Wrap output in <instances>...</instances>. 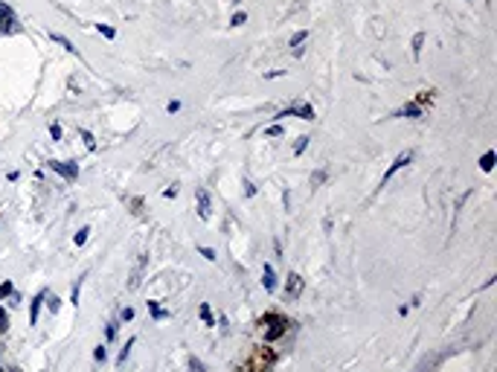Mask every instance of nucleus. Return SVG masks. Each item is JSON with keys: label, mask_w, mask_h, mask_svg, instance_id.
Listing matches in <instances>:
<instances>
[{"label": "nucleus", "mask_w": 497, "mask_h": 372, "mask_svg": "<svg viewBox=\"0 0 497 372\" xmlns=\"http://www.w3.org/2000/svg\"><path fill=\"white\" fill-rule=\"evenodd\" d=\"M262 323H271V329L265 332V340H268V343L279 340V337L285 335V332H288V326H291L288 320H285V317H279V314H268V317H265Z\"/></svg>", "instance_id": "obj_1"}, {"label": "nucleus", "mask_w": 497, "mask_h": 372, "mask_svg": "<svg viewBox=\"0 0 497 372\" xmlns=\"http://www.w3.org/2000/svg\"><path fill=\"white\" fill-rule=\"evenodd\" d=\"M50 169L58 172L64 181H76L79 178V163H73V160H50Z\"/></svg>", "instance_id": "obj_2"}, {"label": "nucleus", "mask_w": 497, "mask_h": 372, "mask_svg": "<svg viewBox=\"0 0 497 372\" xmlns=\"http://www.w3.org/2000/svg\"><path fill=\"white\" fill-rule=\"evenodd\" d=\"M0 32H18V15L0 0Z\"/></svg>", "instance_id": "obj_3"}, {"label": "nucleus", "mask_w": 497, "mask_h": 372, "mask_svg": "<svg viewBox=\"0 0 497 372\" xmlns=\"http://www.w3.org/2000/svg\"><path fill=\"white\" fill-rule=\"evenodd\" d=\"M306 288V279L299 273H291L288 276V285H285V300H299V294Z\"/></svg>", "instance_id": "obj_4"}, {"label": "nucleus", "mask_w": 497, "mask_h": 372, "mask_svg": "<svg viewBox=\"0 0 497 372\" xmlns=\"http://www.w3.org/2000/svg\"><path fill=\"white\" fill-rule=\"evenodd\" d=\"M410 157H413V155H410V151H404V155H398L396 160H393V166H390V169H387V174H384V183H387L390 178H393V174H396L398 169H401V166H407V163H410Z\"/></svg>", "instance_id": "obj_5"}, {"label": "nucleus", "mask_w": 497, "mask_h": 372, "mask_svg": "<svg viewBox=\"0 0 497 372\" xmlns=\"http://www.w3.org/2000/svg\"><path fill=\"white\" fill-rule=\"evenodd\" d=\"M44 300H47V291H41L35 300H32V305H29V326H35V323H38V311H41V302H44Z\"/></svg>", "instance_id": "obj_6"}, {"label": "nucleus", "mask_w": 497, "mask_h": 372, "mask_svg": "<svg viewBox=\"0 0 497 372\" xmlns=\"http://www.w3.org/2000/svg\"><path fill=\"white\" fill-rule=\"evenodd\" d=\"M262 285H265V291H273V288H276V273H273L271 265H265V271H262Z\"/></svg>", "instance_id": "obj_7"}, {"label": "nucleus", "mask_w": 497, "mask_h": 372, "mask_svg": "<svg viewBox=\"0 0 497 372\" xmlns=\"http://www.w3.org/2000/svg\"><path fill=\"white\" fill-rule=\"evenodd\" d=\"M398 117H407V119H419V117H422V105H416V102H410V105H404V108L398 111Z\"/></svg>", "instance_id": "obj_8"}, {"label": "nucleus", "mask_w": 497, "mask_h": 372, "mask_svg": "<svg viewBox=\"0 0 497 372\" xmlns=\"http://www.w3.org/2000/svg\"><path fill=\"white\" fill-rule=\"evenodd\" d=\"M198 215L209 218V195L204 189H198Z\"/></svg>", "instance_id": "obj_9"}, {"label": "nucleus", "mask_w": 497, "mask_h": 372, "mask_svg": "<svg viewBox=\"0 0 497 372\" xmlns=\"http://www.w3.org/2000/svg\"><path fill=\"white\" fill-rule=\"evenodd\" d=\"M50 38H53L55 44H61V47H64V50H67V53H76V47H73V44H70V38H64V35H58V32H50Z\"/></svg>", "instance_id": "obj_10"}, {"label": "nucleus", "mask_w": 497, "mask_h": 372, "mask_svg": "<svg viewBox=\"0 0 497 372\" xmlns=\"http://www.w3.org/2000/svg\"><path fill=\"white\" fill-rule=\"evenodd\" d=\"M480 169H483V172H491V169H494V151H486V155H483Z\"/></svg>", "instance_id": "obj_11"}, {"label": "nucleus", "mask_w": 497, "mask_h": 372, "mask_svg": "<svg viewBox=\"0 0 497 372\" xmlns=\"http://www.w3.org/2000/svg\"><path fill=\"white\" fill-rule=\"evenodd\" d=\"M306 41H308V29H299V32L291 35V47H302Z\"/></svg>", "instance_id": "obj_12"}, {"label": "nucleus", "mask_w": 497, "mask_h": 372, "mask_svg": "<svg viewBox=\"0 0 497 372\" xmlns=\"http://www.w3.org/2000/svg\"><path fill=\"white\" fill-rule=\"evenodd\" d=\"M422 44H425V32H416V35H413V58L422 55Z\"/></svg>", "instance_id": "obj_13"}, {"label": "nucleus", "mask_w": 497, "mask_h": 372, "mask_svg": "<svg viewBox=\"0 0 497 372\" xmlns=\"http://www.w3.org/2000/svg\"><path fill=\"white\" fill-rule=\"evenodd\" d=\"M201 320H204L207 326H215V320H212V311H209V305H207V302L201 305Z\"/></svg>", "instance_id": "obj_14"}, {"label": "nucleus", "mask_w": 497, "mask_h": 372, "mask_svg": "<svg viewBox=\"0 0 497 372\" xmlns=\"http://www.w3.org/2000/svg\"><path fill=\"white\" fill-rule=\"evenodd\" d=\"M96 29H99V32H102L105 38H117V29H114V27H108V24H96Z\"/></svg>", "instance_id": "obj_15"}, {"label": "nucleus", "mask_w": 497, "mask_h": 372, "mask_svg": "<svg viewBox=\"0 0 497 372\" xmlns=\"http://www.w3.org/2000/svg\"><path fill=\"white\" fill-rule=\"evenodd\" d=\"M148 309H152V314H154V320H163V317H169V311H163V309H157V302H148Z\"/></svg>", "instance_id": "obj_16"}, {"label": "nucleus", "mask_w": 497, "mask_h": 372, "mask_svg": "<svg viewBox=\"0 0 497 372\" xmlns=\"http://www.w3.org/2000/svg\"><path fill=\"white\" fill-rule=\"evenodd\" d=\"M439 361H442V358H430V361H425V363H422V366H419L416 372H430V369H434V366H436V363H439Z\"/></svg>", "instance_id": "obj_17"}, {"label": "nucleus", "mask_w": 497, "mask_h": 372, "mask_svg": "<svg viewBox=\"0 0 497 372\" xmlns=\"http://www.w3.org/2000/svg\"><path fill=\"white\" fill-rule=\"evenodd\" d=\"M81 140H84V145H88L91 151L96 148V140H93V134H91V131H81Z\"/></svg>", "instance_id": "obj_18"}, {"label": "nucleus", "mask_w": 497, "mask_h": 372, "mask_svg": "<svg viewBox=\"0 0 497 372\" xmlns=\"http://www.w3.org/2000/svg\"><path fill=\"white\" fill-rule=\"evenodd\" d=\"M131 346H134V337H131V340H128V343H125V349H122V352H119V358H117V363H125V358H128V352H131Z\"/></svg>", "instance_id": "obj_19"}, {"label": "nucleus", "mask_w": 497, "mask_h": 372, "mask_svg": "<svg viewBox=\"0 0 497 372\" xmlns=\"http://www.w3.org/2000/svg\"><path fill=\"white\" fill-rule=\"evenodd\" d=\"M88 233H91V230H88V227H81L79 233H76V238H73V242H76V245H84V242H88Z\"/></svg>", "instance_id": "obj_20"}, {"label": "nucleus", "mask_w": 497, "mask_h": 372, "mask_svg": "<svg viewBox=\"0 0 497 372\" xmlns=\"http://www.w3.org/2000/svg\"><path fill=\"white\" fill-rule=\"evenodd\" d=\"M306 145H308V137H299L297 145H294V155H302V151H306Z\"/></svg>", "instance_id": "obj_21"}, {"label": "nucleus", "mask_w": 497, "mask_h": 372, "mask_svg": "<svg viewBox=\"0 0 497 372\" xmlns=\"http://www.w3.org/2000/svg\"><path fill=\"white\" fill-rule=\"evenodd\" d=\"M230 24H233V27H242V24H247V15H244V12H235Z\"/></svg>", "instance_id": "obj_22"}, {"label": "nucleus", "mask_w": 497, "mask_h": 372, "mask_svg": "<svg viewBox=\"0 0 497 372\" xmlns=\"http://www.w3.org/2000/svg\"><path fill=\"white\" fill-rule=\"evenodd\" d=\"M47 300H50V302H47V309L53 311V314H55L58 309H61V300H58V297H47Z\"/></svg>", "instance_id": "obj_23"}, {"label": "nucleus", "mask_w": 497, "mask_h": 372, "mask_svg": "<svg viewBox=\"0 0 497 372\" xmlns=\"http://www.w3.org/2000/svg\"><path fill=\"white\" fill-rule=\"evenodd\" d=\"M12 291H15V285H12V282H3V285H0V300H3V297H9Z\"/></svg>", "instance_id": "obj_24"}, {"label": "nucleus", "mask_w": 497, "mask_h": 372, "mask_svg": "<svg viewBox=\"0 0 497 372\" xmlns=\"http://www.w3.org/2000/svg\"><path fill=\"white\" fill-rule=\"evenodd\" d=\"M201 256H204L207 262H215V250H212V247H201Z\"/></svg>", "instance_id": "obj_25"}, {"label": "nucleus", "mask_w": 497, "mask_h": 372, "mask_svg": "<svg viewBox=\"0 0 497 372\" xmlns=\"http://www.w3.org/2000/svg\"><path fill=\"white\" fill-rule=\"evenodd\" d=\"M93 358H96V361H105V358H108L105 346H96V349H93Z\"/></svg>", "instance_id": "obj_26"}, {"label": "nucleus", "mask_w": 497, "mask_h": 372, "mask_svg": "<svg viewBox=\"0 0 497 372\" xmlns=\"http://www.w3.org/2000/svg\"><path fill=\"white\" fill-rule=\"evenodd\" d=\"M50 137L53 140H61V125H50Z\"/></svg>", "instance_id": "obj_27"}, {"label": "nucleus", "mask_w": 497, "mask_h": 372, "mask_svg": "<svg viewBox=\"0 0 497 372\" xmlns=\"http://www.w3.org/2000/svg\"><path fill=\"white\" fill-rule=\"evenodd\" d=\"M326 181V169H320V172H314V178H311V183H323Z\"/></svg>", "instance_id": "obj_28"}, {"label": "nucleus", "mask_w": 497, "mask_h": 372, "mask_svg": "<svg viewBox=\"0 0 497 372\" xmlns=\"http://www.w3.org/2000/svg\"><path fill=\"white\" fill-rule=\"evenodd\" d=\"M166 111H169V114H178V111H181V102H178V99H172V102H169V108H166Z\"/></svg>", "instance_id": "obj_29"}, {"label": "nucleus", "mask_w": 497, "mask_h": 372, "mask_svg": "<svg viewBox=\"0 0 497 372\" xmlns=\"http://www.w3.org/2000/svg\"><path fill=\"white\" fill-rule=\"evenodd\" d=\"M279 76H285V70H271V73H265V79H279Z\"/></svg>", "instance_id": "obj_30"}, {"label": "nucleus", "mask_w": 497, "mask_h": 372, "mask_svg": "<svg viewBox=\"0 0 497 372\" xmlns=\"http://www.w3.org/2000/svg\"><path fill=\"white\" fill-rule=\"evenodd\" d=\"M192 372H204V363H201L198 358H192Z\"/></svg>", "instance_id": "obj_31"}, {"label": "nucleus", "mask_w": 497, "mask_h": 372, "mask_svg": "<svg viewBox=\"0 0 497 372\" xmlns=\"http://www.w3.org/2000/svg\"><path fill=\"white\" fill-rule=\"evenodd\" d=\"M268 134H271V137H279L282 134V125H271V128H268Z\"/></svg>", "instance_id": "obj_32"}, {"label": "nucleus", "mask_w": 497, "mask_h": 372, "mask_svg": "<svg viewBox=\"0 0 497 372\" xmlns=\"http://www.w3.org/2000/svg\"><path fill=\"white\" fill-rule=\"evenodd\" d=\"M175 195H178V189H175V186H172V189H163V198H175Z\"/></svg>", "instance_id": "obj_33"}, {"label": "nucleus", "mask_w": 497, "mask_h": 372, "mask_svg": "<svg viewBox=\"0 0 497 372\" xmlns=\"http://www.w3.org/2000/svg\"><path fill=\"white\" fill-rule=\"evenodd\" d=\"M134 317V309H122V320H131Z\"/></svg>", "instance_id": "obj_34"}, {"label": "nucleus", "mask_w": 497, "mask_h": 372, "mask_svg": "<svg viewBox=\"0 0 497 372\" xmlns=\"http://www.w3.org/2000/svg\"><path fill=\"white\" fill-rule=\"evenodd\" d=\"M0 329H6V311L0 309Z\"/></svg>", "instance_id": "obj_35"}, {"label": "nucleus", "mask_w": 497, "mask_h": 372, "mask_svg": "<svg viewBox=\"0 0 497 372\" xmlns=\"http://www.w3.org/2000/svg\"><path fill=\"white\" fill-rule=\"evenodd\" d=\"M0 372H3V369H0Z\"/></svg>", "instance_id": "obj_36"}]
</instances>
